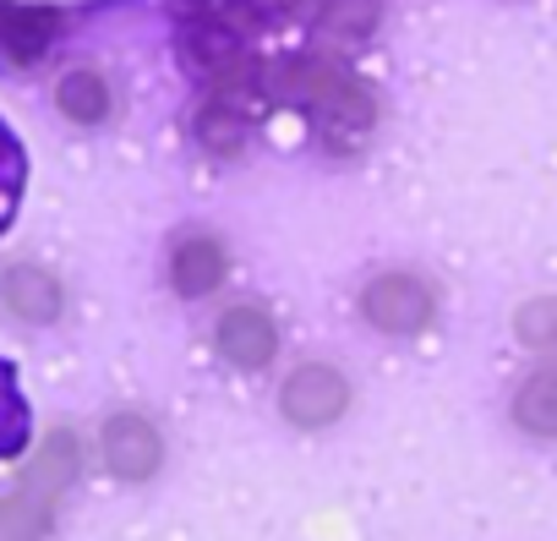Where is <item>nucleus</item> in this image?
<instances>
[{
    "mask_svg": "<svg viewBox=\"0 0 557 541\" xmlns=\"http://www.w3.org/2000/svg\"><path fill=\"white\" fill-rule=\"evenodd\" d=\"M508 421H513L524 438H535V443H557V367H552V361L535 367V372H524V378L513 383V394H508Z\"/></svg>",
    "mask_w": 557,
    "mask_h": 541,
    "instance_id": "nucleus-8",
    "label": "nucleus"
},
{
    "mask_svg": "<svg viewBox=\"0 0 557 541\" xmlns=\"http://www.w3.org/2000/svg\"><path fill=\"white\" fill-rule=\"evenodd\" d=\"M513 340L535 356H552L557 351V302L552 296H535L513 312Z\"/></svg>",
    "mask_w": 557,
    "mask_h": 541,
    "instance_id": "nucleus-17",
    "label": "nucleus"
},
{
    "mask_svg": "<svg viewBox=\"0 0 557 541\" xmlns=\"http://www.w3.org/2000/svg\"><path fill=\"white\" fill-rule=\"evenodd\" d=\"M164 274H170V291L181 302H202V296H213L230 280V251H224V241L213 230H181L170 241Z\"/></svg>",
    "mask_w": 557,
    "mask_h": 541,
    "instance_id": "nucleus-6",
    "label": "nucleus"
},
{
    "mask_svg": "<svg viewBox=\"0 0 557 541\" xmlns=\"http://www.w3.org/2000/svg\"><path fill=\"white\" fill-rule=\"evenodd\" d=\"M50 519H55V497H45L34 487L0 497V536L7 541H34V536L50 530Z\"/></svg>",
    "mask_w": 557,
    "mask_h": 541,
    "instance_id": "nucleus-14",
    "label": "nucleus"
},
{
    "mask_svg": "<svg viewBox=\"0 0 557 541\" xmlns=\"http://www.w3.org/2000/svg\"><path fill=\"white\" fill-rule=\"evenodd\" d=\"M377 23H383V0H323L318 7V28L329 39H345V45L372 39Z\"/></svg>",
    "mask_w": 557,
    "mask_h": 541,
    "instance_id": "nucleus-13",
    "label": "nucleus"
},
{
    "mask_svg": "<svg viewBox=\"0 0 557 541\" xmlns=\"http://www.w3.org/2000/svg\"><path fill=\"white\" fill-rule=\"evenodd\" d=\"M0 307H7L17 323L50 329L66 312V285L39 262H7L0 268Z\"/></svg>",
    "mask_w": 557,
    "mask_h": 541,
    "instance_id": "nucleus-7",
    "label": "nucleus"
},
{
    "mask_svg": "<svg viewBox=\"0 0 557 541\" xmlns=\"http://www.w3.org/2000/svg\"><path fill=\"white\" fill-rule=\"evenodd\" d=\"M23 186H28V153H23L17 132L0 121V235L12 230V219L23 208Z\"/></svg>",
    "mask_w": 557,
    "mask_h": 541,
    "instance_id": "nucleus-15",
    "label": "nucleus"
},
{
    "mask_svg": "<svg viewBox=\"0 0 557 541\" xmlns=\"http://www.w3.org/2000/svg\"><path fill=\"white\" fill-rule=\"evenodd\" d=\"M72 476H77V438H72V432H50L39 465L28 470V487L45 492V497H61V487H66Z\"/></svg>",
    "mask_w": 557,
    "mask_h": 541,
    "instance_id": "nucleus-16",
    "label": "nucleus"
},
{
    "mask_svg": "<svg viewBox=\"0 0 557 541\" xmlns=\"http://www.w3.org/2000/svg\"><path fill=\"white\" fill-rule=\"evenodd\" d=\"M28 443H34V410H28V394L17 383V367L0 356V465L23 459Z\"/></svg>",
    "mask_w": 557,
    "mask_h": 541,
    "instance_id": "nucleus-12",
    "label": "nucleus"
},
{
    "mask_svg": "<svg viewBox=\"0 0 557 541\" xmlns=\"http://www.w3.org/2000/svg\"><path fill=\"white\" fill-rule=\"evenodd\" d=\"M240 88H219L202 110H197V143L208 148V153H219V159H235L240 148H246V137H251V110L235 99Z\"/></svg>",
    "mask_w": 557,
    "mask_h": 541,
    "instance_id": "nucleus-10",
    "label": "nucleus"
},
{
    "mask_svg": "<svg viewBox=\"0 0 557 541\" xmlns=\"http://www.w3.org/2000/svg\"><path fill=\"white\" fill-rule=\"evenodd\" d=\"M186 7H197V12H235V0H186Z\"/></svg>",
    "mask_w": 557,
    "mask_h": 541,
    "instance_id": "nucleus-18",
    "label": "nucleus"
},
{
    "mask_svg": "<svg viewBox=\"0 0 557 541\" xmlns=\"http://www.w3.org/2000/svg\"><path fill=\"white\" fill-rule=\"evenodd\" d=\"M350 410V378L334 361H301L278 383V416L301 432H323Z\"/></svg>",
    "mask_w": 557,
    "mask_h": 541,
    "instance_id": "nucleus-3",
    "label": "nucleus"
},
{
    "mask_svg": "<svg viewBox=\"0 0 557 541\" xmlns=\"http://www.w3.org/2000/svg\"><path fill=\"white\" fill-rule=\"evenodd\" d=\"M61 34V12L50 7H0V50L17 66H34Z\"/></svg>",
    "mask_w": 557,
    "mask_h": 541,
    "instance_id": "nucleus-9",
    "label": "nucleus"
},
{
    "mask_svg": "<svg viewBox=\"0 0 557 541\" xmlns=\"http://www.w3.org/2000/svg\"><path fill=\"white\" fill-rule=\"evenodd\" d=\"M437 285L426 274H416V268H383V274H372L361 285V318L367 329L388 334V340H416L437 323Z\"/></svg>",
    "mask_w": 557,
    "mask_h": 541,
    "instance_id": "nucleus-2",
    "label": "nucleus"
},
{
    "mask_svg": "<svg viewBox=\"0 0 557 541\" xmlns=\"http://www.w3.org/2000/svg\"><path fill=\"white\" fill-rule=\"evenodd\" d=\"M268 94L285 99V104H301L312 110V126L318 137L334 148V153H350L372 137L377 126V99L361 77H350L345 66L323 61V56H296V61H278L268 72Z\"/></svg>",
    "mask_w": 557,
    "mask_h": 541,
    "instance_id": "nucleus-1",
    "label": "nucleus"
},
{
    "mask_svg": "<svg viewBox=\"0 0 557 541\" xmlns=\"http://www.w3.org/2000/svg\"><path fill=\"white\" fill-rule=\"evenodd\" d=\"M55 104H61L66 121H77V126H99V121H110L115 94H110L104 72H94V66H72V72L55 83Z\"/></svg>",
    "mask_w": 557,
    "mask_h": 541,
    "instance_id": "nucleus-11",
    "label": "nucleus"
},
{
    "mask_svg": "<svg viewBox=\"0 0 557 541\" xmlns=\"http://www.w3.org/2000/svg\"><path fill=\"white\" fill-rule=\"evenodd\" d=\"M99 459L115 481H153L164 465V432L143 416V410H115L99 427Z\"/></svg>",
    "mask_w": 557,
    "mask_h": 541,
    "instance_id": "nucleus-5",
    "label": "nucleus"
},
{
    "mask_svg": "<svg viewBox=\"0 0 557 541\" xmlns=\"http://www.w3.org/2000/svg\"><path fill=\"white\" fill-rule=\"evenodd\" d=\"M213 351L235 372H268L278 356V318L262 302H230L213 318Z\"/></svg>",
    "mask_w": 557,
    "mask_h": 541,
    "instance_id": "nucleus-4",
    "label": "nucleus"
}]
</instances>
